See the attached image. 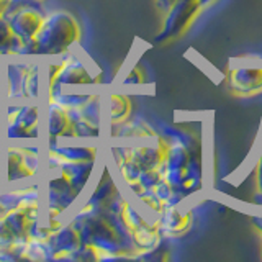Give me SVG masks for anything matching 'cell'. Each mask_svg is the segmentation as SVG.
Listing matches in <instances>:
<instances>
[{"label":"cell","mask_w":262,"mask_h":262,"mask_svg":"<svg viewBox=\"0 0 262 262\" xmlns=\"http://www.w3.org/2000/svg\"><path fill=\"white\" fill-rule=\"evenodd\" d=\"M100 151L94 144L68 143V139L48 143L45 149V162H92L98 161Z\"/></svg>","instance_id":"15"},{"label":"cell","mask_w":262,"mask_h":262,"mask_svg":"<svg viewBox=\"0 0 262 262\" xmlns=\"http://www.w3.org/2000/svg\"><path fill=\"white\" fill-rule=\"evenodd\" d=\"M110 128V138L118 139H154L158 133L147 125L141 118H129L120 125L108 126Z\"/></svg>","instance_id":"19"},{"label":"cell","mask_w":262,"mask_h":262,"mask_svg":"<svg viewBox=\"0 0 262 262\" xmlns=\"http://www.w3.org/2000/svg\"><path fill=\"white\" fill-rule=\"evenodd\" d=\"M84 248L76 223L66 216L61 226L53 229L48 239L49 260H77Z\"/></svg>","instance_id":"13"},{"label":"cell","mask_w":262,"mask_h":262,"mask_svg":"<svg viewBox=\"0 0 262 262\" xmlns=\"http://www.w3.org/2000/svg\"><path fill=\"white\" fill-rule=\"evenodd\" d=\"M260 249H262V246H260Z\"/></svg>","instance_id":"27"},{"label":"cell","mask_w":262,"mask_h":262,"mask_svg":"<svg viewBox=\"0 0 262 262\" xmlns=\"http://www.w3.org/2000/svg\"><path fill=\"white\" fill-rule=\"evenodd\" d=\"M80 38V23L72 13L66 10L49 12L45 16V21L41 25L36 38L28 48H25L21 56L38 57L43 61L59 57L74 51Z\"/></svg>","instance_id":"3"},{"label":"cell","mask_w":262,"mask_h":262,"mask_svg":"<svg viewBox=\"0 0 262 262\" xmlns=\"http://www.w3.org/2000/svg\"><path fill=\"white\" fill-rule=\"evenodd\" d=\"M76 223L82 248L77 260H115L136 259L128 234L112 213H85L68 215Z\"/></svg>","instance_id":"1"},{"label":"cell","mask_w":262,"mask_h":262,"mask_svg":"<svg viewBox=\"0 0 262 262\" xmlns=\"http://www.w3.org/2000/svg\"><path fill=\"white\" fill-rule=\"evenodd\" d=\"M256 187H257V193H262V149L257 156V164H256Z\"/></svg>","instance_id":"21"},{"label":"cell","mask_w":262,"mask_h":262,"mask_svg":"<svg viewBox=\"0 0 262 262\" xmlns=\"http://www.w3.org/2000/svg\"><path fill=\"white\" fill-rule=\"evenodd\" d=\"M228 87L236 97L262 94V66H234L228 72Z\"/></svg>","instance_id":"16"},{"label":"cell","mask_w":262,"mask_h":262,"mask_svg":"<svg viewBox=\"0 0 262 262\" xmlns=\"http://www.w3.org/2000/svg\"><path fill=\"white\" fill-rule=\"evenodd\" d=\"M203 8L205 5L202 0H176L174 5L166 12L162 30L156 36V39L170 41L182 36L190 28V25L193 23V20L199 16V13Z\"/></svg>","instance_id":"12"},{"label":"cell","mask_w":262,"mask_h":262,"mask_svg":"<svg viewBox=\"0 0 262 262\" xmlns=\"http://www.w3.org/2000/svg\"><path fill=\"white\" fill-rule=\"evenodd\" d=\"M45 16L46 13L39 7H36V4L27 2V0L13 2L12 8L8 10L5 18L8 25H10V30L15 35V38L23 45V51L36 38L41 25L45 21Z\"/></svg>","instance_id":"11"},{"label":"cell","mask_w":262,"mask_h":262,"mask_svg":"<svg viewBox=\"0 0 262 262\" xmlns=\"http://www.w3.org/2000/svg\"><path fill=\"white\" fill-rule=\"evenodd\" d=\"M115 216L118 218L120 225L128 234L131 244H133L136 259H141L162 243V236L159 233L156 216L141 210V207L138 208L136 202L123 196Z\"/></svg>","instance_id":"5"},{"label":"cell","mask_w":262,"mask_h":262,"mask_svg":"<svg viewBox=\"0 0 262 262\" xmlns=\"http://www.w3.org/2000/svg\"><path fill=\"white\" fill-rule=\"evenodd\" d=\"M103 112L105 121L108 126L120 125V123L131 118L133 113V102L126 94L121 92H110L103 97Z\"/></svg>","instance_id":"18"},{"label":"cell","mask_w":262,"mask_h":262,"mask_svg":"<svg viewBox=\"0 0 262 262\" xmlns=\"http://www.w3.org/2000/svg\"><path fill=\"white\" fill-rule=\"evenodd\" d=\"M156 221L162 237L177 239V237H184L192 229L193 211L190 207H185L184 202L172 203L162 208V211L156 216Z\"/></svg>","instance_id":"14"},{"label":"cell","mask_w":262,"mask_h":262,"mask_svg":"<svg viewBox=\"0 0 262 262\" xmlns=\"http://www.w3.org/2000/svg\"><path fill=\"white\" fill-rule=\"evenodd\" d=\"M174 2H176V0H156V4H158V8H159L161 12H164V13H166L169 8L174 5Z\"/></svg>","instance_id":"23"},{"label":"cell","mask_w":262,"mask_h":262,"mask_svg":"<svg viewBox=\"0 0 262 262\" xmlns=\"http://www.w3.org/2000/svg\"><path fill=\"white\" fill-rule=\"evenodd\" d=\"M41 208L12 207L0 213V260H18L20 249L41 221Z\"/></svg>","instance_id":"4"},{"label":"cell","mask_w":262,"mask_h":262,"mask_svg":"<svg viewBox=\"0 0 262 262\" xmlns=\"http://www.w3.org/2000/svg\"><path fill=\"white\" fill-rule=\"evenodd\" d=\"M144 82H146L144 71L139 68V66H135V68L125 76V79H123V85L136 87V85H143Z\"/></svg>","instance_id":"20"},{"label":"cell","mask_w":262,"mask_h":262,"mask_svg":"<svg viewBox=\"0 0 262 262\" xmlns=\"http://www.w3.org/2000/svg\"><path fill=\"white\" fill-rule=\"evenodd\" d=\"M85 199L72 210L74 215H85V213H112L115 215L123 200V192L120 190L117 179L108 166L102 167V174L98 176L95 185L85 192Z\"/></svg>","instance_id":"10"},{"label":"cell","mask_w":262,"mask_h":262,"mask_svg":"<svg viewBox=\"0 0 262 262\" xmlns=\"http://www.w3.org/2000/svg\"><path fill=\"white\" fill-rule=\"evenodd\" d=\"M164 141L166 149L161 179L172 187L177 202H185L188 196L202 190L203 161L200 141L182 133H170L164 136Z\"/></svg>","instance_id":"2"},{"label":"cell","mask_w":262,"mask_h":262,"mask_svg":"<svg viewBox=\"0 0 262 262\" xmlns=\"http://www.w3.org/2000/svg\"><path fill=\"white\" fill-rule=\"evenodd\" d=\"M39 102H8L5 108V139L8 143L39 141Z\"/></svg>","instance_id":"9"},{"label":"cell","mask_w":262,"mask_h":262,"mask_svg":"<svg viewBox=\"0 0 262 262\" xmlns=\"http://www.w3.org/2000/svg\"><path fill=\"white\" fill-rule=\"evenodd\" d=\"M41 59L30 56L5 57L7 102L41 100Z\"/></svg>","instance_id":"6"},{"label":"cell","mask_w":262,"mask_h":262,"mask_svg":"<svg viewBox=\"0 0 262 262\" xmlns=\"http://www.w3.org/2000/svg\"><path fill=\"white\" fill-rule=\"evenodd\" d=\"M46 118V136L48 143L61 141L66 138L71 126V113L56 102H46L45 108Z\"/></svg>","instance_id":"17"},{"label":"cell","mask_w":262,"mask_h":262,"mask_svg":"<svg viewBox=\"0 0 262 262\" xmlns=\"http://www.w3.org/2000/svg\"><path fill=\"white\" fill-rule=\"evenodd\" d=\"M15 0H0V18H4V16H7L8 10L12 8Z\"/></svg>","instance_id":"22"},{"label":"cell","mask_w":262,"mask_h":262,"mask_svg":"<svg viewBox=\"0 0 262 262\" xmlns=\"http://www.w3.org/2000/svg\"><path fill=\"white\" fill-rule=\"evenodd\" d=\"M5 185L35 182L41 176L38 143H8L5 147Z\"/></svg>","instance_id":"8"},{"label":"cell","mask_w":262,"mask_h":262,"mask_svg":"<svg viewBox=\"0 0 262 262\" xmlns=\"http://www.w3.org/2000/svg\"><path fill=\"white\" fill-rule=\"evenodd\" d=\"M46 90L54 87L80 90L98 84V76L94 72L92 64L74 51L46 59Z\"/></svg>","instance_id":"7"},{"label":"cell","mask_w":262,"mask_h":262,"mask_svg":"<svg viewBox=\"0 0 262 262\" xmlns=\"http://www.w3.org/2000/svg\"><path fill=\"white\" fill-rule=\"evenodd\" d=\"M254 225H256V228L262 233V216H256V218H254Z\"/></svg>","instance_id":"24"},{"label":"cell","mask_w":262,"mask_h":262,"mask_svg":"<svg viewBox=\"0 0 262 262\" xmlns=\"http://www.w3.org/2000/svg\"><path fill=\"white\" fill-rule=\"evenodd\" d=\"M30 2H33V4H45V2H48V0H30Z\"/></svg>","instance_id":"25"},{"label":"cell","mask_w":262,"mask_h":262,"mask_svg":"<svg viewBox=\"0 0 262 262\" xmlns=\"http://www.w3.org/2000/svg\"><path fill=\"white\" fill-rule=\"evenodd\" d=\"M4 210H5V207H4V205H2V203H0V213H2Z\"/></svg>","instance_id":"26"}]
</instances>
